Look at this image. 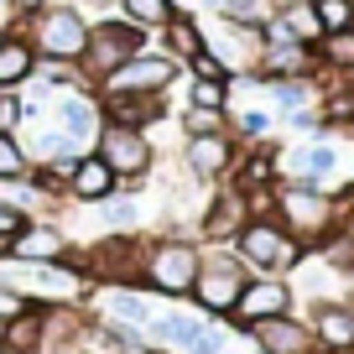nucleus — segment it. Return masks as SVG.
<instances>
[{
	"label": "nucleus",
	"instance_id": "58836bf2",
	"mask_svg": "<svg viewBox=\"0 0 354 354\" xmlns=\"http://www.w3.org/2000/svg\"><path fill=\"white\" fill-rule=\"evenodd\" d=\"M73 6L88 16V21H94V16H110V11H115V0H73Z\"/></svg>",
	"mask_w": 354,
	"mask_h": 354
},
{
	"label": "nucleus",
	"instance_id": "f704fd0d",
	"mask_svg": "<svg viewBox=\"0 0 354 354\" xmlns=\"http://www.w3.org/2000/svg\"><path fill=\"white\" fill-rule=\"evenodd\" d=\"M26 125V100H21V88H0V131L16 136Z\"/></svg>",
	"mask_w": 354,
	"mask_h": 354
},
{
	"label": "nucleus",
	"instance_id": "39448f33",
	"mask_svg": "<svg viewBox=\"0 0 354 354\" xmlns=\"http://www.w3.org/2000/svg\"><path fill=\"white\" fill-rule=\"evenodd\" d=\"M146 47H151V32H146V26H136V21H125V16H94V21H88V47H84V78L94 88L104 84V78L115 73V68H125L131 63L136 53H146Z\"/></svg>",
	"mask_w": 354,
	"mask_h": 354
},
{
	"label": "nucleus",
	"instance_id": "c9c22d12",
	"mask_svg": "<svg viewBox=\"0 0 354 354\" xmlns=\"http://www.w3.org/2000/svg\"><path fill=\"white\" fill-rule=\"evenodd\" d=\"M32 224V214H21V209H11V203H0V240H16V234Z\"/></svg>",
	"mask_w": 354,
	"mask_h": 354
},
{
	"label": "nucleus",
	"instance_id": "72a5a7b5",
	"mask_svg": "<svg viewBox=\"0 0 354 354\" xmlns=\"http://www.w3.org/2000/svg\"><path fill=\"white\" fill-rule=\"evenodd\" d=\"M26 172H32V162H26L21 141L0 131V183H16V177H26Z\"/></svg>",
	"mask_w": 354,
	"mask_h": 354
},
{
	"label": "nucleus",
	"instance_id": "0eeeda50",
	"mask_svg": "<svg viewBox=\"0 0 354 354\" xmlns=\"http://www.w3.org/2000/svg\"><path fill=\"white\" fill-rule=\"evenodd\" d=\"M198 37H203V53L224 68L230 78H255L266 53V32L261 26H234L214 11H198Z\"/></svg>",
	"mask_w": 354,
	"mask_h": 354
},
{
	"label": "nucleus",
	"instance_id": "dca6fc26",
	"mask_svg": "<svg viewBox=\"0 0 354 354\" xmlns=\"http://www.w3.org/2000/svg\"><path fill=\"white\" fill-rule=\"evenodd\" d=\"M245 339L255 344V354H323L318 339H313V328L297 318V313H287V318H266V323H250V328H245Z\"/></svg>",
	"mask_w": 354,
	"mask_h": 354
},
{
	"label": "nucleus",
	"instance_id": "79ce46f5",
	"mask_svg": "<svg viewBox=\"0 0 354 354\" xmlns=\"http://www.w3.org/2000/svg\"><path fill=\"white\" fill-rule=\"evenodd\" d=\"M219 354H240V349H219Z\"/></svg>",
	"mask_w": 354,
	"mask_h": 354
},
{
	"label": "nucleus",
	"instance_id": "412c9836",
	"mask_svg": "<svg viewBox=\"0 0 354 354\" xmlns=\"http://www.w3.org/2000/svg\"><path fill=\"white\" fill-rule=\"evenodd\" d=\"M115 193H120V177H115L94 151H84L73 162V172H68V198L73 203H104V198H115Z\"/></svg>",
	"mask_w": 354,
	"mask_h": 354
},
{
	"label": "nucleus",
	"instance_id": "cd10ccee",
	"mask_svg": "<svg viewBox=\"0 0 354 354\" xmlns=\"http://www.w3.org/2000/svg\"><path fill=\"white\" fill-rule=\"evenodd\" d=\"M313 53H318V63H323V73H339V78H354V26L349 32H328V37H318L313 42Z\"/></svg>",
	"mask_w": 354,
	"mask_h": 354
},
{
	"label": "nucleus",
	"instance_id": "f257e3e1",
	"mask_svg": "<svg viewBox=\"0 0 354 354\" xmlns=\"http://www.w3.org/2000/svg\"><path fill=\"white\" fill-rule=\"evenodd\" d=\"M271 219L302 245V250H318L323 240L339 234V209H333V193L318 183H277V198H271Z\"/></svg>",
	"mask_w": 354,
	"mask_h": 354
},
{
	"label": "nucleus",
	"instance_id": "a211bd4d",
	"mask_svg": "<svg viewBox=\"0 0 354 354\" xmlns=\"http://www.w3.org/2000/svg\"><path fill=\"white\" fill-rule=\"evenodd\" d=\"M94 302H100V318L125 323V328H141V333H146V323L156 318V308H151V292H141V287H125V281L94 287Z\"/></svg>",
	"mask_w": 354,
	"mask_h": 354
},
{
	"label": "nucleus",
	"instance_id": "37998d69",
	"mask_svg": "<svg viewBox=\"0 0 354 354\" xmlns=\"http://www.w3.org/2000/svg\"><path fill=\"white\" fill-rule=\"evenodd\" d=\"M308 6H318V0H308Z\"/></svg>",
	"mask_w": 354,
	"mask_h": 354
},
{
	"label": "nucleus",
	"instance_id": "f3484780",
	"mask_svg": "<svg viewBox=\"0 0 354 354\" xmlns=\"http://www.w3.org/2000/svg\"><path fill=\"white\" fill-rule=\"evenodd\" d=\"M68 250H73V245H68V234L57 230L53 219H32L11 245H6V261L11 266H53V261H63Z\"/></svg>",
	"mask_w": 354,
	"mask_h": 354
},
{
	"label": "nucleus",
	"instance_id": "4c0bfd02",
	"mask_svg": "<svg viewBox=\"0 0 354 354\" xmlns=\"http://www.w3.org/2000/svg\"><path fill=\"white\" fill-rule=\"evenodd\" d=\"M42 6H47V0H6V21H11V26H21L26 16H37Z\"/></svg>",
	"mask_w": 354,
	"mask_h": 354
},
{
	"label": "nucleus",
	"instance_id": "473e14b6",
	"mask_svg": "<svg viewBox=\"0 0 354 354\" xmlns=\"http://www.w3.org/2000/svg\"><path fill=\"white\" fill-rule=\"evenodd\" d=\"M313 16H318L323 37H328V32H349V26H354V0H318Z\"/></svg>",
	"mask_w": 354,
	"mask_h": 354
},
{
	"label": "nucleus",
	"instance_id": "9d476101",
	"mask_svg": "<svg viewBox=\"0 0 354 354\" xmlns=\"http://www.w3.org/2000/svg\"><path fill=\"white\" fill-rule=\"evenodd\" d=\"M287 313H297V287H292V277H250L245 292H240V302H234V313L224 323H230L234 333H245L250 323L287 318Z\"/></svg>",
	"mask_w": 354,
	"mask_h": 354
},
{
	"label": "nucleus",
	"instance_id": "6e6552de",
	"mask_svg": "<svg viewBox=\"0 0 354 354\" xmlns=\"http://www.w3.org/2000/svg\"><path fill=\"white\" fill-rule=\"evenodd\" d=\"M94 156L120 177V188H141L156 167V146H151V131H125V125H100L94 136Z\"/></svg>",
	"mask_w": 354,
	"mask_h": 354
},
{
	"label": "nucleus",
	"instance_id": "a19ab883",
	"mask_svg": "<svg viewBox=\"0 0 354 354\" xmlns=\"http://www.w3.org/2000/svg\"><path fill=\"white\" fill-rule=\"evenodd\" d=\"M0 21H6V0H0Z\"/></svg>",
	"mask_w": 354,
	"mask_h": 354
},
{
	"label": "nucleus",
	"instance_id": "ea45409f",
	"mask_svg": "<svg viewBox=\"0 0 354 354\" xmlns=\"http://www.w3.org/2000/svg\"><path fill=\"white\" fill-rule=\"evenodd\" d=\"M6 245H11V240H0V261H6Z\"/></svg>",
	"mask_w": 354,
	"mask_h": 354
},
{
	"label": "nucleus",
	"instance_id": "e433bc0d",
	"mask_svg": "<svg viewBox=\"0 0 354 354\" xmlns=\"http://www.w3.org/2000/svg\"><path fill=\"white\" fill-rule=\"evenodd\" d=\"M183 73H188V78H230V73H224V68L214 63L209 53H193L188 63H183Z\"/></svg>",
	"mask_w": 354,
	"mask_h": 354
},
{
	"label": "nucleus",
	"instance_id": "a878e982",
	"mask_svg": "<svg viewBox=\"0 0 354 354\" xmlns=\"http://www.w3.org/2000/svg\"><path fill=\"white\" fill-rule=\"evenodd\" d=\"M271 131H277V110L271 104H230V136L240 146L271 141Z\"/></svg>",
	"mask_w": 354,
	"mask_h": 354
},
{
	"label": "nucleus",
	"instance_id": "b1692460",
	"mask_svg": "<svg viewBox=\"0 0 354 354\" xmlns=\"http://www.w3.org/2000/svg\"><path fill=\"white\" fill-rule=\"evenodd\" d=\"M32 73H37L32 42L6 21V32H0V88H26V84H32Z\"/></svg>",
	"mask_w": 354,
	"mask_h": 354
},
{
	"label": "nucleus",
	"instance_id": "393cba45",
	"mask_svg": "<svg viewBox=\"0 0 354 354\" xmlns=\"http://www.w3.org/2000/svg\"><path fill=\"white\" fill-rule=\"evenodd\" d=\"M0 354H47V328H42V302L21 313V318L0 323Z\"/></svg>",
	"mask_w": 354,
	"mask_h": 354
},
{
	"label": "nucleus",
	"instance_id": "9b49d317",
	"mask_svg": "<svg viewBox=\"0 0 354 354\" xmlns=\"http://www.w3.org/2000/svg\"><path fill=\"white\" fill-rule=\"evenodd\" d=\"M47 110H53L57 131H63L78 151H94V136H100V125H104L94 88H57L53 100H47Z\"/></svg>",
	"mask_w": 354,
	"mask_h": 354
},
{
	"label": "nucleus",
	"instance_id": "4468645a",
	"mask_svg": "<svg viewBox=\"0 0 354 354\" xmlns=\"http://www.w3.org/2000/svg\"><path fill=\"white\" fill-rule=\"evenodd\" d=\"M245 219H250L245 193L230 188V183H219V188H214V198L203 203V214H198V234H203V245H230L234 234L245 230Z\"/></svg>",
	"mask_w": 354,
	"mask_h": 354
},
{
	"label": "nucleus",
	"instance_id": "7c9ffc66",
	"mask_svg": "<svg viewBox=\"0 0 354 354\" xmlns=\"http://www.w3.org/2000/svg\"><path fill=\"white\" fill-rule=\"evenodd\" d=\"M183 84H188L193 110H224L230 115V78H188L183 73Z\"/></svg>",
	"mask_w": 354,
	"mask_h": 354
},
{
	"label": "nucleus",
	"instance_id": "423d86ee",
	"mask_svg": "<svg viewBox=\"0 0 354 354\" xmlns=\"http://www.w3.org/2000/svg\"><path fill=\"white\" fill-rule=\"evenodd\" d=\"M245 281H250V271L240 266V255L230 250V245H203V261H198V281H193L188 302L203 313V318L224 323L234 313V302H240Z\"/></svg>",
	"mask_w": 354,
	"mask_h": 354
},
{
	"label": "nucleus",
	"instance_id": "2f4dec72",
	"mask_svg": "<svg viewBox=\"0 0 354 354\" xmlns=\"http://www.w3.org/2000/svg\"><path fill=\"white\" fill-rule=\"evenodd\" d=\"M177 125H183V136H219V131H230V115H224V110H193V104H183Z\"/></svg>",
	"mask_w": 354,
	"mask_h": 354
},
{
	"label": "nucleus",
	"instance_id": "1a4fd4ad",
	"mask_svg": "<svg viewBox=\"0 0 354 354\" xmlns=\"http://www.w3.org/2000/svg\"><path fill=\"white\" fill-rule=\"evenodd\" d=\"M177 78H183V63H177V57H167L162 47L151 42L146 53H136L125 68H115V73L94 88V94H141V100H167Z\"/></svg>",
	"mask_w": 354,
	"mask_h": 354
},
{
	"label": "nucleus",
	"instance_id": "c85d7f7f",
	"mask_svg": "<svg viewBox=\"0 0 354 354\" xmlns=\"http://www.w3.org/2000/svg\"><path fill=\"white\" fill-rule=\"evenodd\" d=\"M115 16H125V21L146 26V32H162L167 21H172V0H115Z\"/></svg>",
	"mask_w": 354,
	"mask_h": 354
},
{
	"label": "nucleus",
	"instance_id": "6ab92c4d",
	"mask_svg": "<svg viewBox=\"0 0 354 354\" xmlns=\"http://www.w3.org/2000/svg\"><path fill=\"white\" fill-rule=\"evenodd\" d=\"M255 78H261V84L266 78H323V63H318V53H313L308 42H266Z\"/></svg>",
	"mask_w": 354,
	"mask_h": 354
},
{
	"label": "nucleus",
	"instance_id": "c756f323",
	"mask_svg": "<svg viewBox=\"0 0 354 354\" xmlns=\"http://www.w3.org/2000/svg\"><path fill=\"white\" fill-rule=\"evenodd\" d=\"M94 209H100V219H104V230H110V234H131L136 219H141V203H136V193H115V198L94 203Z\"/></svg>",
	"mask_w": 354,
	"mask_h": 354
},
{
	"label": "nucleus",
	"instance_id": "5701e85b",
	"mask_svg": "<svg viewBox=\"0 0 354 354\" xmlns=\"http://www.w3.org/2000/svg\"><path fill=\"white\" fill-rule=\"evenodd\" d=\"M261 94H266V104H271L277 115L318 110V100H323V78H266Z\"/></svg>",
	"mask_w": 354,
	"mask_h": 354
},
{
	"label": "nucleus",
	"instance_id": "2eb2a0df",
	"mask_svg": "<svg viewBox=\"0 0 354 354\" xmlns=\"http://www.w3.org/2000/svg\"><path fill=\"white\" fill-rule=\"evenodd\" d=\"M339 172V151L328 141H302V146H287L277 151V183H328Z\"/></svg>",
	"mask_w": 354,
	"mask_h": 354
},
{
	"label": "nucleus",
	"instance_id": "7ed1b4c3",
	"mask_svg": "<svg viewBox=\"0 0 354 354\" xmlns=\"http://www.w3.org/2000/svg\"><path fill=\"white\" fill-rule=\"evenodd\" d=\"M16 32L32 42L37 57L47 63H84V47H88V16L78 11L73 0H47L37 16H26Z\"/></svg>",
	"mask_w": 354,
	"mask_h": 354
},
{
	"label": "nucleus",
	"instance_id": "20e7f679",
	"mask_svg": "<svg viewBox=\"0 0 354 354\" xmlns=\"http://www.w3.org/2000/svg\"><path fill=\"white\" fill-rule=\"evenodd\" d=\"M230 250L240 255V266L250 271V277H292V271L308 261V250H302V245L292 240L271 214L245 219V230L230 240Z\"/></svg>",
	"mask_w": 354,
	"mask_h": 354
},
{
	"label": "nucleus",
	"instance_id": "f03ea898",
	"mask_svg": "<svg viewBox=\"0 0 354 354\" xmlns=\"http://www.w3.org/2000/svg\"><path fill=\"white\" fill-rule=\"evenodd\" d=\"M198 261H203V245L198 240L156 234V240H146V250H141V277H136V287L151 292V297L188 302L193 281H198Z\"/></svg>",
	"mask_w": 354,
	"mask_h": 354
},
{
	"label": "nucleus",
	"instance_id": "bb28decb",
	"mask_svg": "<svg viewBox=\"0 0 354 354\" xmlns=\"http://www.w3.org/2000/svg\"><path fill=\"white\" fill-rule=\"evenodd\" d=\"M156 37H162L156 47H162L167 57H177V63H188L193 53H203V37H198V16H188V11H172V21H167V26H162Z\"/></svg>",
	"mask_w": 354,
	"mask_h": 354
},
{
	"label": "nucleus",
	"instance_id": "ddd939ff",
	"mask_svg": "<svg viewBox=\"0 0 354 354\" xmlns=\"http://www.w3.org/2000/svg\"><path fill=\"white\" fill-rule=\"evenodd\" d=\"M214 318H203L198 308H167L156 313L151 323H146V344H151L156 354H193V344H198V333L209 328Z\"/></svg>",
	"mask_w": 354,
	"mask_h": 354
},
{
	"label": "nucleus",
	"instance_id": "aec40b11",
	"mask_svg": "<svg viewBox=\"0 0 354 354\" xmlns=\"http://www.w3.org/2000/svg\"><path fill=\"white\" fill-rule=\"evenodd\" d=\"M313 339H318L323 354H354V302H318L308 318Z\"/></svg>",
	"mask_w": 354,
	"mask_h": 354
},
{
	"label": "nucleus",
	"instance_id": "f8f14e48",
	"mask_svg": "<svg viewBox=\"0 0 354 354\" xmlns=\"http://www.w3.org/2000/svg\"><path fill=\"white\" fill-rule=\"evenodd\" d=\"M234 156H240V141H234L230 131H219V136H188V141H183V167H188V177H193V183H209V188L230 183Z\"/></svg>",
	"mask_w": 354,
	"mask_h": 354
},
{
	"label": "nucleus",
	"instance_id": "4be33fe9",
	"mask_svg": "<svg viewBox=\"0 0 354 354\" xmlns=\"http://www.w3.org/2000/svg\"><path fill=\"white\" fill-rule=\"evenodd\" d=\"M167 100H141V94H100L104 125H125V131H151L162 120Z\"/></svg>",
	"mask_w": 354,
	"mask_h": 354
}]
</instances>
